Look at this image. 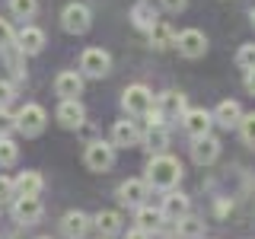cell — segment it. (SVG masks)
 <instances>
[{"label":"cell","mask_w":255,"mask_h":239,"mask_svg":"<svg viewBox=\"0 0 255 239\" xmlns=\"http://www.w3.org/2000/svg\"><path fill=\"white\" fill-rule=\"evenodd\" d=\"M236 64L243 70H255V45H243L236 51Z\"/></svg>","instance_id":"29"},{"label":"cell","mask_w":255,"mask_h":239,"mask_svg":"<svg viewBox=\"0 0 255 239\" xmlns=\"http://www.w3.org/2000/svg\"><path fill=\"white\" fill-rule=\"evenodd\" d=\"M159 3H163L169 13H179V10H185V3H188V0H159Z\"/></svg>","instance_id":"35"},{"label":"cell","mask_w":255,"mask_h":239,"mask_svg":"<svg viewBox=\"0 0 255 239\" xmlns=\"http://www.w3.org/2000/svg\"><path fill=\"white\" fill-rule=\"evenodd\" d=\"M86 166H90L93 172H106L115 166V143H106V140H93L90 147H86Z\"/></svg>","instance_id":"3"},{"label":"cell","mask_w":255,"mask_h":239,"mask_svg":"<svg viewBox=\"0 0 255 239\" xmlns=\"http://www.w3.org/2000/svg\"><path fill=\"white\" fill-rule=\"evenodd\" d=\"M122 106L131 112V115H147V112L153 109V96H150V90L143 83H134L122 93Z\"/></svg>","instance_id":"5"},{"label":"cell","mask_w":255,"mask_h":239,"mask_svg":"<svg viewBox=\"0 0 255 239\" xmlns=\"http://www.w3.org/2000/svg\"><path fill=\"white\" fill-rule=\"evenodd\" d=\"M182 124H185V131L191 137H204V134H211L214 118H211V112H204V109H188L185 115H182Z\"/></svg>","instance_id":"12"},{"label":"cell","mask_w":255,"mask_h":239,"mask_svg":"<svg viewBox=\"0 0 255 239\" xmlns=\"http://www.w3.org/2000/svg\"><path fill=\"white\" fill-rule=\"evenodd\" d=\"M217 156H220V140L214 137V134L195 137V143H191V159H195L198 166H211Z\"/></svg>","instance_id":"10"},{"label":"cell","mask_w":255,"mask_h":239,"mask_svg":"<svg viewBox=\"0 0 255 239\" xmlns=\"http://www.w3.org/2000/svg\"><path fill=\"white\" fill-rule=\"evenodd\" d=\"M61 26L70 32V35H83L86 29L93 26V16H90V6L83 3H67L61 13Z\"/></svg>","instance_id":"4"},{"label":"cell","mask_w":255,"mask_h":239,"mask_svg":"<svg viewBox=\"0 0 255 239\" xmlns=\"http://www.w3.org/2000/svg\"><path fill=\"white\" fill-rule=\"evenodd\" d=\"M58 121L64 127H80L83 124V118H86V109L80 106V99H61V106H58Z\"/></svg>","instance_id":"17"},{"label":"cell","mask_w":255,"mask_h":239,"mask_svg":"<svg viewBox=\"0 0 255 239\" xmlns=\"http://www.w3.org/2000/svg\"><path fill=\"white\" fill-rule=\"evenodd\" d=\"M236 127H239V134H243L246 143H255V112L252 115H243V121H239Z\"/></svg>","instance_id":"30"},{"label":"cell","mask_w":255,"mask_h":239,"mask_svg":"<svg viewBox=\"0 0 255 239\" xmlns=\"http://www.w3.org/2000/svg\"><path fill=\"white\" fill-rule=\"evenodd\" d=\"M214 121L217 124H223V127H236L239 121H243V109H239V102H233V99H223L217 109H214Z\"/></svg>","instance_id":"20"},{"label":"cell","mask_w":255,"mask_h":239,"mask_svg":"<svg viewBox=\"0 0 255 239\" xmlns=\"http://www.w3.org/2000/svg\"><path fill=\"white\" fill-rule=\"evenodd\" d=\"M175 48H179L185 58H201L207 51V35L201 29H185V32L175 35Z\"/></svg>","instance_id":"7"},{"label":"cell","mask_w":255,"mask_h":239,"mask_svg":"<svg viewBox=\"0 0 255 239\" xmlns=\"http://www.w3.org/2000/svg\"><path fill=\"white\" fill-rule=\"evenodd\" d=\"M54 93H58L61 99H77V96L83 93V77H80L77 70H61L58 80H54Z\"/></svg>","instance_id":"13"},{"label":"cell","mask_w":255,"mask_h":239,"mask_svg":"<svg viewBox=\"0 0 255 239\" xmlns=\"http://www.w3.org/2000/svg\"><path fill=\"white\" fill-rule=\"evenodd\" d=\"M13 127H16V115H10L6 109H0V137H6Z\"/></svg>","instance_id":"32"},{"label":"cell","mask_w":255,"mask_h":239,"mask_svg":"<svg viewBox=\"0 0 255 239\" xmlns=\"http://www.w3.org/2000/svg\"><path fill=\"white\" fill-rule=\"evenodd\" d=\"M13 83H10V80H0V109H6V106H10V99H13Z\"/></svg>","instance_id":"33"},{"label":"cell","mask_w":255,"mask_h":239,"mask_svg":"<svg viewBox=\"0 0 255 239\" xmlns=\"http://www.w3.org/2000/svg\"><path fill=\"white\" fill-rule=\"evenodd\" d=\"M143 143H147V147L159 156L166 147H169V131H166L163 124H150V131H147V137H143Z\"/></svg>","instance_id":"24"},{"label":"cell","mask_w":255,"mask_h":239,"mask_svg":"<svg viewBox=\"0 0 255 239\" xmlns=\"http://www.w3.org/2000/svg\"><path fill=\"white\" fill-rule=\"evenodd\" d=\"M156 112L159 118H182L188 112V102H185V93H175V90H166L163 96L156 99Z\"/></svg>","instance_id":"11"},{"label":"cell","mask_w":255,"mask_h":239,"mask_svg":"<svg viewBox=\"0 0 255 239\" xmlns=\"http://www.w3.org/2000/svg\"><path fill=\"white\" fill-rule=\"evenodd\" d=\"M13 195H16V188H13V179L0 175V204H3V201H10Z\"/></svg>","instance_id":"34"},{"label":"cell","mask_w":255,"mask_h":239,"mask_svg":"<svg viewBox=\"0 0 255 239\" xmlns=\"http://www.w3.org/2000/svg\"><path fill=\"white\" fill-rule=\"evenodd\" d=\"M175 227H179V236L182 239H198V236H201V230H204V223L198 220V217H185V220L175 223Z\"/></svg>","instance_id":"26"},{"label":"cell","mask_w":255,"mask_h":239,"mask_svg":"<svg viewBox=\"0 0 255 239\" xmlns=\"http://www.w3.org/2000/svg\"><path fill=\"white\" fill-rule=\"evenodd\" d=\"M246 90L255 96V70H246Z\"/></svg>","instance_id":"37"},{"label":"cell","mask_w":255,"mask_h":239,"mask_svg":"<svg viewBox=\"0 0 255 239\" xmlns=\"http://www.w3.org/2000/svg\"><path fill=\"white\" fill-rule=\"evenodd\" d=\"M147 182L143 179H128V182H122L118 185V201L122 204H140L143 198H147Z\"/></svg>","instance_id":"19"},{"label":"cell","mask_w":255,"mask_h":239,"mask_svg":"<svg viewBox=\"0 0 255 239\" xmlns=\"http://www.w3.org/2000/svg\"><path fill=\"white\" fill-rule=\"evenodd\" d=\"M182 179V163L175 156L169 153H159L150 159V166H147V185H153V188H172L175 182Z\"/></svg>","instance_id":"1"},{"label":"cell","mask_w":255,"mask_h":239,"mask_svg":"<svg viewBox=\"0 0 255 239\" xmlns=\"http://www.w3.org/2000/svg\"><path fill=\"white\" fill-rule=\"evenodd\" d=\"M42 201H38V198H16L13 201V217H16V223H35L38 217H42Z\"/></svg>","instance_id":"15"},{"label":"cell","mask_w":255,"mask_h":239,"mask_svg":"<svg viewBox=\"0 0 255 239\" xmlns=\"http://www.w3.org/2000/svg\"><path fill=\"white\" fill-rule=\"evenodd\" d=\"M16 48H19L22 54H38L45 48V32L38 26H22L19 35H16Z\"/></svg>","instance_id":"14"},{"label":"cell","mask_w":255,"mask_h":239,"mask_svg":"<svg viewBox=\"0 0 255 239\" xmlns=\"http://www.w3.org/2000/svg\"><path fill=\"white\" fill-rule=\"evenodd\" d=\"M16 42V32H13V26L6 19H0V51H3V48H10Z\"/></svg>","instance_id":"31"},{"label":"cell","mask_w":255,"mask_h":239,"mask_svg":"<svg viewBox=\"0 0 255 239\" xmlns=\"http://www.w3.org/2000/svg\"><path fill=\"white\" fill-rule=\"evenodd\" d=\"M125 239H150V233H147V230H140V227H134V230H128V233H125Z\"/></svg>","instance_id":"36"},{"label":"cell","mask_w":255,"mask_h":239,"mask_svg":"<svg viewBox=\"0 0 255 239\" xmlns=\"http://www.w3.org/2000/svg\"><path fill=\"white\" fill-rule=\"evenodd\" d=\"M13 188H16V198H38L45 188V179L38 172H19L13 179Z\"/></svg>","instance_id":"16"},{"label":"cell","mask_w":255,"mask_h":239,"mask_svg":"<svg viewBox=\"0 0 255 239\" xmlns=\"http://www.w3.org/2000/svg\"><path fill=\"white\" fill-rule=\"evenodd\" d=\"M137 227L147 230V233H153V230H159V223H163V214L153 211V207H137Z\"/></svg>","instance_id":"25"},{"label":"cell","mask_w":255,"mask_h":239,"mask_svg":"<svg viewBox=\"0 0 255 239\" xmlns=\"http://www.w3.org/2000/svg\"><path fill=\"white\" fill-rule=\"evenodd\" d=\"M93 227L102 233V239L115 236V233H122V214H118V211H99L93 217Z\"/></svg>","instance_id":"21"},{"label":"cell","mask_w":255,"mask_h":239,"mask_svg":"<svg viewBox=\"0 0 255 239\" xmlns=\"http://www.w3.org/2000/svg\"><path fill=\"white\" fill-rule=\"evenodd\" d=\"M131 19H134V26L137 29H143V32H150L156 26V10L153 6H150V0H137V3H134V10H131Z\"/></svg>","instance_id":"22"},{"label":"cell","mask_w":255,"mask_h":239,"mask_svg":"<svg viewBox=\"0 0 255 239\" xmlns=\"http://www.w3.org/2000/svg\"><path fill=\"white\" fill-rule=\"evenodd\" d=\"M109 67H112V58L102 48H86V51L80 54V70H83L86 77H106Z\"/></svg>","instance_id":"6"},{"label":"cell","mask_w":255,"mask_h":239,"mask_svg":"<svg viewBox=\"0 0 255 239\" xmlns=\"http://www.w3.org/2000/svg\"><path fill=\"white\" fill-rule=\"evenodd\" d=\"M112 143L115 147H137L140 143V131L134 121H115L112 127Z\"/></svg>","instance_id":"18"},{"label":"cell","mask_w":255,"mask_h":239,"mask_svg":"<svg viewBox=\"0 0 255 239\" xmlns=\"http://www.w3.org/2000/svg\"><path fill=\"white\" fill-rule=\"evenodd\" d=\"M90 227H93V217L83 214V211H67L64 220H61V233L67 239H83L86 233H90Z\"/></svg>","instance_id":"9"},{"label":"cell","mask_w":255,"mask_h":239,"mask_svg":"<svg viewBox=\"0 0 255 239\" xmlns=\"http://www.w3.org/2000/svg\"><path fill=\"white\" fill-rule=\"evenodd\" d=\"M45 121H48V112L42 106H35V102H29V106H22V112L16 115V131H22L26 137H35V134L45 131Z\"/></svg>","instance_id":"2"},{"label":"cell","mask_w":255,"mask_h":239,"mask_svg":"<svg viewBox=\"0 0 255 239\" xmlns=\"http://www.w3.org/2000/svg\"><path fill=\"white\" fill-rule=\"evenodd\" d=\"M188 211H191V201L182 191H169V195L163 198V207H159V214H163V220H169V223H179V220H185L188 217Z\"/></svg>","instance_id":"8"},{"label":"cell","mask_w":255,"mask_h":239,"mask_svg":"<svg viewBox=\"0 0 255 239\" xmlns=\"http://www.w3.org/2000/svg\"><path fill=\"white\" fill-rule=\"evenodd\" d=\"M10 10H13V16H19V19H32V16L38 13V0H10Z\"/></svg>","instance_id":"27"},{"label":"cell","mask_w":255,"mask_h":239,"mask_svg":"<svg viewBox=\"0 0 255 239\" xmlns=\"http://www.w3.org/2000/svg\"><path fill=\"white\" fill-rule=\"evenodd\" d=\"M16 156H19V150H16V143L10 137H0V166H13Z\"/></svg>","instance_id":"28"},{"label":"cell","mask_w":255,"mask_h":239,"mask_svg":"<svg viewBox=\"0 0 255 239\" xmlns=\"http://www.w3.org/2000/svg\"><path fill=\"white\" fill-rule=\"evenodd\" d=\"M249 19H252V26H255V10H252V13H249Z\"/></svg>","instance_id":"38"},{"label":"cell","mask_w":255,"mask_h":239,"mask_svg":"<svg viewBox=\"0 0 255 239\" xmlns=\"http://www.w3.org/2000/svg\"><path fill=\"white\" fill-rule=\"evenodd\" d=\"M42 239H51V236H42Z\"/></svg>","instance_id":"39"},{"label":"cell","mask_w":255,"mask_h":239,"mask_svg":"<svg viewBox=\"0 0 255 239\" xmlns=\"http://www.w3.org/2000/svg\"><path fill=\"white\" fill-rule=\"evenodd\" d=\"M150 45L159 48V51H166V48L175 45V32H172L169 22H156V26L150 29Z\"/></svg>","instance_id":"23"}]
</instances>
